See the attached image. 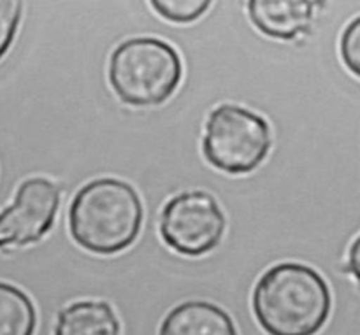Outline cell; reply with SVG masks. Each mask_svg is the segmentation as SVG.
<instances>
[{
    "instance_id": "obj_10",
    "label": "cell",
    "mask_w": 360,
    "mask_h": 335,
    "mask_svg": "<svg viewBox=\"0 0 360 335\" xmlns=\"http://www.w3.org/2000/svg\"><path fill=\"white\" fill-rule=\"evenodd\" d=\"M35 308L20 288L0 281V335H34Z\"/></svg>"
},
{
    "instance_id": "obj_3",
    "label": "cell",
    "mask_w": 360,
    "mask_h": 335,
    "mask_svg": "<svg viewBox=\"0 0 360 335\" xmlns=\"http://www.w3.org/2000/svg\"><path fill=\"white\" fill-rule=\"evenodd\" d=\"M181 79V58L162 39H127L109 58V84L120 100L136 107L164 104Z\"/></svg>"
},
{
    "instance_id": "obj_5",
    "label": "cell",
    "mask_w": 360,
    "mask_h": 335,
    "mask_svg": "<svg viewBox=\"0 0 360 335\" xmlns=\"http://www.w3.org/2000/svg\"><path fill=\"white\" fill-rule=\"evenodd\" d=\"M225 214L211 193L202 190L174 195L160 214L162 239L183 256H202L213 251L225 234Z\"/></svg>"
},
{
    "instance_id": "obj_13",
    "label": "cell",
    "mask_w": 360,
    "mask_h": 335,
    "mask_svg": "<svg viewBox=\"0 0 360 335\" xmlns=\"http://www.w3.org/2000/svg\"><path fill=\"white\" fill-rule=\"evenodd\" d=\"M360 18H355L347 28H345L343 35H341V58H343L345 65L350 69V72L355 77L360 74Z\"/></svg>"
},
{
    "instance_id": "obj_2",
    "label": "cell",
    "mask_w": 360,
    "mask_h": 335,
    "mask_svg": "<svg viewBox=\"0 0 360 335\" xmlns=\"http://www.w3.org/2000/svg\"><path fill=\"white\" fill-rule=\"evenodd\" d=\"M143 218V202L134 186L122 179L101 178L74 195L69 207V230L83 249L109 256L136 242Z\"/></svg>"
},
{
    "instance_id": "obj_9",
    "label": "cell",
    "mask_w": 360,
    "mask_h": 335,
    "mask_svg": "<svg viewBox=\"0 0 360 335\" xmlns=\"http://www.w3.org/2000/svg\"><path fill=\"white\" fill-rule=\"evenodd\" d=\"M55 335H120V322L108 302H74L60 311Z\"/></svg>"
},
{
    "instance_id": "obj_11",
    "label": "cell",
    "mask_w": 360,
    "mask_h": 335,
    "mask_svg": "<svg viewBox=\"0 0 360 335\" xmlns=\"http://www.w3.org/2000/svg\"><path fill=\"white\" fill-rule=\"evenodd\" d=\"M153 9L172 23H192L211 7L206 0H155Z\"/></svg>"
},
{
    "instance_id": "obj_1",
    "label": "cell",
    "mask_w": 360,
    "mask_h": 335,
    "mask_svg": "<svg viewBox=\"0 0 360 335\" xmlns=\"http://www.w3.org/2000/svg\"><path fill=\"white\" fill-rule=\"evenodd\" d=\"M252 306L269 335H315L329 320L333 295L319 270L283 262L257 281Z\"/></svg>"
},
{
    "instance_id": "obj_14",
    "label": "cell",
    "mask_w": 360,
    "mask_h": 335,
    "mask_svg": "<svg viewBox=\"0 0 360 335\" xmlns=\"http://www.w3.org/2000/svg\"><path fill=\"white\" fill-rule=\"evenodd\" d=\"M357 255H359V239H355L354 246H352V249H350V269H352V272H354L355 277H359Z\"/></svg>"
},
{
    "instance_id": "obj_4",
    "label": "cell",
    "mask_w": 360,
    "mask_h": 335,
    "mask_svg": "<svg viewBox=\"0 0 360 335\" xmlns=\"http://www.w3.org/2000/svg\"><path fill=\"white\" fill-rule=\"evenodd\" d=\"M269 123L241 105L224 104L211 111L202 139L206 160L225 174L253 172L271 150Z\"/></svg>"
},
{
    "instance_id": "obj_6",
    "label": "cell",
    "mask_w": 360,
    "mask_h": 335,
    "mask_svg": "<svg viewBox=\"0 0 360 335\" xmlns=\"http://www.w3.org/2000/svg\"><path fill=\"white\" fill-rule=\"evenodd\" d=\"M60 206V190L46 178L23 181L13 204L0 211V248L28 246L53 228Z\"/></svg>"
},
{
    "instance_id": "obj_8",
    "label": "cell",
    "mask_w": 360,
    "mask_h": 335,
    "mask_svg": "<svg viewBox=\"0 0 360 335\" xmlns=\"http://www.w3.org/2000/svg\"><path fill=\"white\" fill-rule=\"evenodd\" d=\"M158 335H238V330L221 308L211 302L188 301L165 316Z\"/></svg>"
},
{
    "instance_id": "obj_12",
    "label": "cell",
    "mask_w": 360,
    "mask_h": 335,
    "mask_svg": "<svg viewBox=\"0 0 360 335\" xmlns=\"http://www.w3.org/2000/svg\"><path fill=\"white\" fill-rule=\"evenodd\" d=\"M23 4L18 0H0V60L9 51L20 27Z\"/></svg>"
},
{
    "instance_id": "obj_7",
    "label": "cell",
    "mask_w": 360,
    "mask_h": 335,
    "mask_svg": "<svg viewBox=\"0 0 360 335\" xmlns=\"http://www.w3.org/2000/svg\"><path fill=\"white\" fill-rule=\"evenodd\" d=\"M315 2L304 0H252L250 18L262 34L292 41L309 28Z\"/></svg>"
}]
</instances>
